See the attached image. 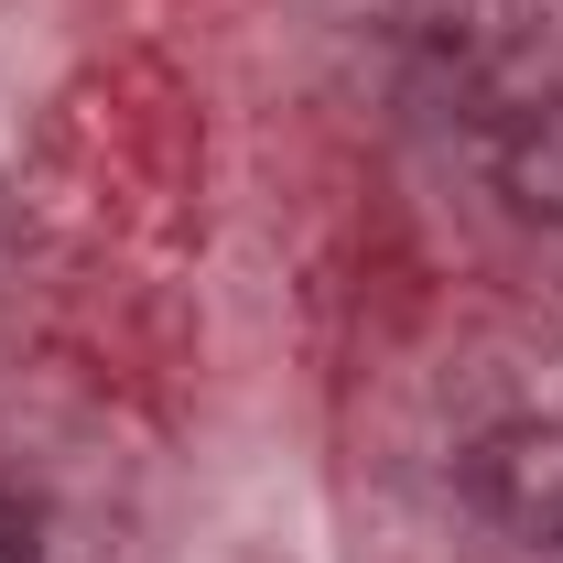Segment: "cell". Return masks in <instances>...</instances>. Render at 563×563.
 I'll return each instance as SVG.
<instances>
[{"label": "cell", "mask_w": 563, "mask_h": 563, "mask_svg": "<svg viewBox=\"0 0 563 563\" xmlns=\"http://www.w3.org/2000/svg\"><path fill=\"white\" fill-rule=\"evenodd\" d=\"M466 488L509 542L563 553V422H498L488 444L466 455Z\"/></svg>", "instance_id": "1"}, {"label": "cell", "mask_w": 563, "mask_h": 563, "mask_svg": "<svg viewBox=\"0 0 563 563\" xmlns=\"http://www.w3.org/2000/svg\"><path fill=\"white\" fill-rule=\"evenodd\" d=\"M498 185L520 217H553L563 228V98H531L509 131H498Z\"/></svg>", "instance_id": "2"}, {"label": "cell", "mask_w": 563, "mask_h": 563, "mask_svg": "<svg viewBox=\"0 0 563 563\" xmlns=\"http://www.w3.org/2000/svg\"><path fill=\"white\" fill-rule=\"evenodd\" d=\"M0 563H44V531H33L22 498H0Z\"/></svg>", "instance_id": "3"}]
</instances>
